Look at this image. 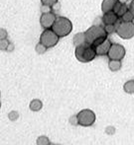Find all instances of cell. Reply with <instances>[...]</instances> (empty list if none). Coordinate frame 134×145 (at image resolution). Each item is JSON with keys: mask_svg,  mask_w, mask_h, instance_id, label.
Here are the masks:
<instances>
[{"mask_svg": "<svg viewBox=\"0 0 134 145\" xmlns=\"http://www.w3.org/2000/svg\"><path fill=\"white\" fill-rule=\"evenodd\" d=\"M84 35H86V44H90L94 48L102 44L107 39V34L104 31V28L98 25H94L90 28H88L84 32Z\"/></svg>", "mask_w": 134, "mask_h": 145, "instance_id": "obj_1", "label": "cell"}, {"mask_svg": "<svg viewBox=\"0 0 134 145\" xmlns=\"http://www.w3.org/2000/svg\"><path fill=\"white\" fill-rule=\"evenodd\" d=\"M75 56L80 62L88 63L94 60L98 56V54H96L94 46L88 44H84L76 48Z\"/></svg>", "mask_w": 134, "mask_h": 145, "instance_id": "obj_2", "label": "cell"}, {"mask_svg": "<svg viewBox=\"0 0 134 145\" xmlns=\"http://www.w3.org/2000/svg\"><path fill=\"white\" fill-rule=\"evenodd\" d=\"M52 30L60 38H65L69 36L71 32L73 31V23L70 19L66 17H57L55 23H54Z\"/></svg>", "mask_w": 134, "mask_h": 145, "instance_id": "obj_3", "label": "cell"}, {"mask_svg": "<svg viewBox=\"0 0 134 145\" xmlns=\"http://www.w3.org/2000/svg\"><path fill=\"white\" fill-rule=\"evenodd\" d=\"M60 37L52 29H46L43 31L40 36V42L43 44L47 48H54L59 42Z\"/></svg>", "mask_w": 134, "mask_h": 145, "instance_id": "obj_4", "label": "cell"}, {"mask_svg": "<svg viewBox=\"0 0 134 145\" xmlns=\"http://www.w3.org/2000/svg\"><path fill=\"white\" fill-rule=\"evenodd\" d=\"M77 116L78 120H79V125L84 126V127L92 126L96 122V116L94 114V112L90 109L82 110L77 114Z\"/></svg>", "mask_w": 134, "mask_h": 145, "instance_id": "obj_5", "label": "cell"}, {"mask_svg": "<svg viewBox=\"0 0 134 145\" xmlns=\"http://www.w3.org/2000/svg\"><path fill=\"white\" fill-rule=\"evenodd\" d=\"M116 34L123 40H130L134 37V23L133 22H121L116 30Z\"/></svg>", "mask_w": 134, "mask_h": 145, "instance_id": "obj_6", "label": "cell"}, {"mask_svg": "<svg viewBox=\"0 0 134 145\" xmlns=\"http://www.w3.org/2000/svg\"><path fill=\"white\" fill-rule=\"evenodd\" d=\"M126 54V50L120 44H112L110 46L107 56L109 59H116V60H122Z\"/></svg>", "mask_w": 134, "mask_h": 145, "instance_id": "obj_7", "label": "cell"}, {"mask_svg": "<svg viewBox=\"0 0 134 145\" xmlns=\"http://www.w3.org/2000/svg\"><path fill=\"white\" fill-rule=\"evenodd\" d=\"M56 19H57V16H56V14L53 13V12L44 13V14H42L40 17V24L44 30L52 29Z\"/></svg>", "mask_w": 134, "mask_h": 145, "instance_id": "obj_8", "label": "cell"}, {"mask_svg": "<svg viewBox=\"0 0 134 145\" xmlns=\"http://www.w3.org/2000/svg\"><path fill=\"white\" fill-rule=\"evenodd\" d=\"M111 42L108 40V39H106L105 40H104L102 44H98V46H96L94 48V50H96V54H98V56H107V54H108L109 50H110V46H111Z\"/></svg>", "mask_w": 134, "mask_h": 145, "instance_id": "obj_9", "label": "cell"}, {"mask_svg": "<svg viewBox=\"0 0 134 145\" xmlns=\"http://www.w3.org/2000/svg\"><path fill=\"white\" fill-rule=\"evenodd\" d=\"M118 16L114 13L113 11L107 12V13H103L102 16V22L104 25H111V24H115L118 21Z\"/></svg>", "mask_w": 134, "mask_h": 145, "instance_id": "obj_10", "label": "cell"}, {"mask_svg": "<svg viewBox=\"0 0 134 145\" xmlns=\"http://www.w3.org/2000/svg\"><path fill=\"white\" fill-rule=\"evenodd\" d=\"M116 2L117 0H102V3H101L102 13H107V12L112 11Z\"/></svg>", "mask_w": 134, "mask_h": 145, "instance_id": "obj_11", "label": "cell"}, {"mask_svg": "<svg viewBox=\"0 0 134 145\" xmlns=\"http://www.w3.org/2000/svg\"><path fill=\"white\" fill-rule=\"evenodd\" d=\"M86 44V35H84V32L82 33H78V34L75 35L74 37V44L75 46H80L82 44Z\"/></svg>", "mask_w": 134, "mask_h": 145, "instance_id": "obj_12", "label": "cell"}, {"mask_svg": "<svg viewBox=\"0 0 134 145\" xmlns=\"http://www.w3.org/2000/svg\"><path fill=\"white\" fill-rule=\"evenodd\" d=\"M122 63L121 60H116V59H109L108 61V68L112 72H116V71L120 70Z\"/></svg>", "mask_w": 134, "mask_h": 145, "instance_id": "obj_13", "label": "cell"}, {"mask_svg": "<svg viewBox=\"0 0 134 145\" xmlns=\"http://www.w3.org/2000/svg\"><path fill=\"white\" fill-rule=\"evenodd\" d=\"M29 108H30V110L32 112H39L43 108V102L39 99H34L30 102Z\"/></svg>", "mask_w": 134, "mask_h": 145, "instance_id": "obj_14", "label": "cell"}, {"mask_svg": "<svg viewBox=\"0 0 134 145\" xmlns=\"http://www.w3.org/2000/svg\"><path fill=\"white\" fill-rule=\"evenodd\" d=\"M123 91L127 94H134V80L126 81L123 85Z\"/></svg>", "mask_w": 134, "mask_h": 145, "instance_id": "obj_15", "label": "cell"}, {"mask_svg": "<svg viewBox=\"0 0 134 145\" xmlns=\"http://www.w3.org/2000/svg\"><path fill=\"white\" fill-rule=\"evenodd\" d=\"M121 21L122 22H133L134 21V13L130 9L126 12L123 16H121Z\"/></svg>", "mask_w": 134, "mask_h": 145, "instance_id": "obj_16", "label": "cell"}, {"mask_svg": "<svg viewBox=\"0 0 134 145\" xmlns=\"http://www.w3.org/2000/svg\"><path fill=\"white\" fill-rule=\"evenodd\" d=\"M117 23V22H116ZM116 23L115 24H111V25H104V31L106 32V34L107 35H111V34H113L114 32H116V30H117V27H118V25L121 23V22H119L118 24L116 25Z\"/></svg>", "mask_w": 134, "mask_h": 145, "instance_id": "obj_17", "label": "cell"}, {"mask_svg": "<svg viewBox=\"0 0 134 145\" xmlns=\"http://www.w3.org/2000/svg\"><path fill=\"white\" fill-rule=\"evenodd\" d=\"M50 143V139L47 137L46 135H41L37 138L36 140V144L37 145H48Z\"/></svg>", "mask_w": 134, "mask_h": 145, "instance_id": "obj_18", "label": "cell"}, {"mask_svg": "<svg viewBox=\"0 0 134 145\" xmlns=\"http://www.w3.org/2000/svg\"><path fill=\"white\" fill-rule=\"evenodd\" d=\"M47 50H48V48H47L43 44H41L40 42H39L38 44H36V46H35V50H36V52L38 54H44L45 52H47Z\"/></svg>", "mask_w": 134, "mask_h": 145, "instance_id": "obj_19", "label": "cell"}, {"mask_svg": "<svg viewBox=\"0 0 134 145\" xmlns=\"http://www.w3.org/2000/svg\"><path fill=\"white\" fill-rule=\"evenodd\" d=\"M8 118H9L11 121H15L19 118V113L17 111H11L8 114Z\"/></svg>", "mask_w": 134, "mask_h": 145, "instance_id": "obj_20", "label": "cell"}, {"mask_svg": "<svg viewBox=\"0 0 134 145\" xmlns=\"http://www.w3.org/2000/svg\"><path fill=\"white\" fill-rule=\"evenodd\" d=\"M9 44H10V42L7 40V39H5V40H0V50L6 52Z\"/></svg>", "mask_w": 134, "mask_h": 145, "instance_id": "obj_21", "label": "cell"}, {"mask_svg": "<svg viewBox=\"0 0 134 145\" xmlns=\"http://www.w3.org/2000/svg\"><path fill=\"white\" fill-rule=\"evenodd\" d=\"M128 10H129V7L127 6V4H122L121 7H120V9H119L118 13H117V16H118V17H121V16L124 15Z\"/></svg>", "mask_w": 134, "mask_h": 145, "instance_id": "obj_22", "label": "cell"}, {"mask_svg": "<svg viewBox=\"0 0 134 145\" xmlns=\"http://www.w3.org/2000/svg\"><path fill=\"white\" fill-rule=\"evenodd\" d=\"M104 131H105V133L107 135H113V134H115V132H116V128L113 125H107Z\"/></svg>", "mask_w": 134, "mask_h": 145, "instance_id": "obj_23", "label": "cell"}, {"mask_svg": "<svg viewBox=\"0 0 134 145\" xmlns=\"http://www.w3.org/2000/svg\"><path fill=\"white\" fill-rule=\"evenodd\" d=\"M58 2H59V0H41L42 5H48V6H50V7H53Z\"/></svg>", "mask_w": 134, "mask_h": 145, "instance_id": "obj_24", "label": "cell"}, {"mask_svg": "<svg viewBox=\"0 0 134 145\" xmlns=\"http://www.w3.org/2000/svg\"><path fill=\"white\" fill-rule=\"evenodd\" d=\"M69 122L72 124V125H74V126L79 125V120H78V116L77 115L72 116L71 118H69Z\"/></svg>", "mask_w": 134, "mask_h": 145, "instance_id": "obj_25", "label": "cell"}, {"mask_svg": "<svg viewBox=\"0 0 134 145\" xmlns=\"http://www.w3.org/2000/svg\"><path fill=\"white\" fill-rule=\"evenodd\" d=\"M41 12H42V14L52 12V7H50L48 5H42L41 6Z\"/></svg>", "mask_w": 134, "mask_h": 145, "instance_id": "obj_26", "label": "cell"}, {"mask_svg": "<svg viewBox=\"0 0 134 145\" xmlns=\"http://www.w3.org/2000/svg\"><path fill=\"white\" fill-rule=\"evenodd\" d=\"M7 36H8L7 31L3 29V28H0V40H5V39H7Z\"/></svg>", "mask_w": 134, "mask_h": 145, "instance_id": "obj_27", "label": "cell"}, {"mask_svg": "<svg viewBox=\"0 0 134 145\" xmlns=\"http://www.w3.org/2000/svg\"><path fill=\"white\" fill-rule=\"evenodd\" d=\"M121 5H122V4H121V3H120V2H119V1H118V0H117L116 4H115V5H114V7H113V10H112V11H113V12H114V13H115V14H116V15H117V13H118L119 9H120Z\"/></svg>", "mask_w": 134, "mask_h": 145, "instance_id": "obj_28", "label": "cell"}, {"mask_svg": "<svg viewBox=\"0 0 134 145\" xmlns=\"http://www.w3.org/2000/svg\"><path fill=\"white\" fill-rule=\"evenodd\" d=\"M14 50H15V46H14V44H12V42H10L9 46H8V48H7V50H6V52H12Z\"/></svg>", "mask_w": 134, "mask_h": 145, "instance_id": "obj_29", "label": "cell"}, {"mask_svg": "<svg viewBox=\"0 0 134 145\" xmlns=\"http://www.w3.org/2000/svg\"><path fill=\"white\" fill-rule=\"evenodd\" d=\"M60 8H61V4L58 2V3H56L55 5H54L53 7H52V10H54V11H59Z\"/></svg>", "mask_w": 134, "mask_h": 145, "instance_id": "obj_30", "label": "cell"}, {"mask_svg": "<svg viewBox=\"0 0 134 145\" xmlns=\"http://www.w3.org/2000/svg\"><path fill=\"white\" fill-rule=\"evenodd\" d=\"M129 9L131 10V11L134 13V0H131L130 2V5H129Z\"/></svg>", "mask_w": 134, "mask_h": 145, "instance_id": "obj_31", "label": "cell"}, {"mask_svg": "<svg viewBox=\"0 0 134 145\" xmlns=\"http://www.w3.org/2000/svg\"><path fill=\"white\" fill-rule=\"evenodd\" d=\"M119 2H120L121 4H126L127 2H128V0H118Z\"/></svg>", "mask_w": 134, "mask_h": 145, "instance_id": "obj_32", "label": "cell"}, {"mask_svg": "<svg viewBox=\"0 0 134 145\" xmlns=\"http://www.w3.org/2000/svg\"><path fill=\"white\" fill-rule=\"evenodd\" d=\"M48 145H55V144H53V143H51V142H50V143H49Z\"/></svg>", "mask_w": 134, "mask_h": 145, "instance_id": "obj_33", "label": "cell"}, {"mask_svg": "<svg viewBox=\"0 0 134 145\" xmlns=\"http://www.w3.org/2000/svg\"><path fill=\"white\" fill-rule=\"evenodd\" d=\"M0 109H1V102H0Z\"/></svg>", "mask_w": 134, "mask_h": 145, "instance_id": "obj_34", "label": "cell"}, {"mask_svg": "<svg viewBox=\"0 0 134 145\" xmlns=\"http://www.w3.org/2000/svg\"><path fill=\"white\" fill-rule=\"evenodd\" d=\"M0 97H1V91H0Z\"/></svg>", "mask_w": 134, "mask_h": 145, "instance_id": "obj_35", "label": "cell"}, {"mask_svg": "<svg viewBox=\"0 0 134 145\" xmlns=\"http://www.w3.org/2000/svg\"><path fill=\"white\" fill-rule=\"evenodd\" d=\"M57 145H62V144H57Z\"/></svg>", "mask_w": 134, "mask_h": 145, "instance_id": "obj_36", "label": "cell"}]
</instances>
